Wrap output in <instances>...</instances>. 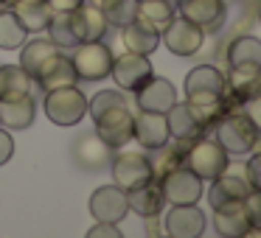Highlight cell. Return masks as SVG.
Returning <instances> with one entry per match:
<instances>
[{
  "label": "cell",
  "mask_w": 261,
  "mask_h": 238,
  "mask_svg": "<svg viewBox=\"0 0 261 238\" xmlns=\"http://www.w3.org/2000/svg\"><path fill=\"white\" fill-rule=\"evenodd\" d=\"M45 115L57 126H76L87 115V98L82 96V90H76V84L48 90L45 93Z\"/></svg>",
  "instance_id": "cell-1"
},
{
  "label": "cell",
  "mask_w": 261,
  "mask_h": 238,
  "mask_svg": "<svg viewBox=\"0 0 261 238\" xmlns=\"http://www.w3.org/2000/svg\"><path fill=\"white\" fill-rule=\"evenodd\" d=\"M225 76L214 68V65H197L191 73L186 76V101L194 107H211L219 104L225 96Z\"/></svg>",
  "instance_id": "cell-2"
},
{
  "label": "cell",
  "mask_w": 261,
  "mask_h": 238,
  "mask_svg": "<svg viewBox=\"0 0 261 238\" xmlns=\"http://www.w3.org/2000/svg\"><path fill=\"white\" fill-rule=\"evenodd\" d=\"M261 132L253 126L247 115H225L216 124V140L227 154H247L255 148Z\"/></svg>",
  "instance_id": "cell-3"
},
{
  "label": "cell",
  "mask_w": 261,
  "mask_h": 238,
  "mask_svg": "<svg viewBox=\"0 0 261 238\" xmlns=\"http://www.w3.org/2000/svg\"><path fill=\"white\" fill-rule=\"evenodd\" d=\"M113 51L104 45L101 40H90V42H82L76 45L73 53V70L79 79L85 81H101L110 76L113 70Z\"/></svg>",
  "instance_id": "cell-4"
},
{
  "label": "cell",
  "mask_w": 261,
  "mask_h": 238,
  "mask_svg": "<svg viewBox=\"0 0 261 238\" xmlns=\"http://www.w3.org/2000/svg\"><path fill=\"white\" fill-rule=\"evenodd\" d=\"M186 165L199 176V180H216L227 168V152L219 146V140H191L186 152Z\"/></svg>",
  "instance_id": "cell-5"
},
{
  "label": "cell",
  "mask_w": 261,
  "mask_h": 238,
  "mask_svg": "<svg viewBox=\"0 0 261 238\" xmlns=\"http://www.w3.org/2000/svg\"><path fill=\"white\" fill-rule=\"evenodd\" d=\"M160 191L169 204H197L202 196V180L182 163L160 176Z\"/></svg>",
  "instance_id": "cell-6"
},
{
  "label": "cell",
  "mask_w": 261,
  "mask_h": 238,
  "mask_svg": "<svg viewBox=\"0 0 261 238\" xmlns=\"http://www.w3.org/2000/svg\"><path fill=\"white\" fill-rule=\"evenodd\" d=\"M93 124H96V135L110 148H121L132 140V112L126 109V104H118V107L98 112L93 118Z\"/></svg>",
  "instance_id": "cell-7"
},
{
  "label": "cell",
  "mask_w": 261,
  "mask_h": 238,
  "mask_svg": "<svg viewBox=\"0 0 261 238\" xmlns=\"http://www.w3.org/2000/svg\"><path fill=\"white\" fill-rule=\"evenodd\" d=\"M163 42H166V48H169L174 56H194V53L202 48V42H205V31L199 28L197 23H191V20H186L180 14V17H171L169 20V25H166L163 31Z\"/></svg>",
  "instance_id": "cell-8"
},
{
  "label": "cell",
  "mask_w": 261,
  "mask_h": 238,
  "mask_svg": "<svg viewBox=\"0 0 261 238\" xmlns=\"http://www.w3.org/2000/svg\"><path fill=\"white\" fill-rule=\"evenodd\" d=\"M154 176L152 160L141 152H121L118 157H113V180L115 185H121L124 191L138 188L143 182H149Z\"/></svg>",
  "instance_id": "cell-9"
},
{
  "label": "cell",
  "mask_w": 261,
  "mask_h": 238,
  "mask_svg": "<svg viewBox=\"0 0 261 238\" xmlns=\"http://www.w3.org/2000/svg\"><path fill=\"white\" fill-rule=\"evenodd\" d=\"M177 12L197 23L205 34H216L227 20L225 0H177Z\"/></svg>",
  "instance_id": "cell-10"
},
{
  "label": "cell",
  "mask_w": 261,
  "mask_h": 238,
  "mask_svg": "<svg viewBox=\"0 0 261 238\" xmlns=\"http://www.w3.org/2000/svg\"><path fill=\"white\" fill-rule=\"evenodd\" d=\"M90 213L96 221H107V224H118L124 216L129 213V202H126V191L121 185H104L96 188L90 196Z\"/></svg>",
  "instance_id": "cell-11"
},
{
  "label": "cell",
  "mask_w": 261,
  "mask_h": 238,
  "mask_svg": "<svg viewBox=\"0 0 261 238\" xmlns=\"http://www.w3.org/2000/svg\"><path fill=\"white\" fill-rule=\"evenodd\" d=\"M166 124H169V137L174 140H197L199 132L205 129V118L199 112V107L194 104H171L166 112Z\"/></svg>",
  "instance_id": "cell-12"
},
{
  "label": "cell",
  "mask_w": 261,
  "mask_h": 238,
  "mask_svg": "<svg viewBox=\"0 0 261 238\" xmlns=\"http://www.w3.org/2000/svg\"><path fill=\"white\" fill-rule=\"evenodd\" d=\"M110 76L115 79V84H118L121 90H138V87L152 76V62H149V56H143V53L126 51L124 56L113 59Z\"/></svg>",
  "instance_id": "cell-13"
},
{
  "label": "cell",
  "mask_w": 261,
  "mask_h": 238,
  "mask_svg": "<svg viewBox=\"0 0 261 238\" xmlns=\"http://www.w3.org/2000/svg\"><path fill=\"white\" fill-rule=\"evenodd\" d=\"M76 70H73V59H68L65 53L54 51L45 62L40 65V70L34 73V81L42 87V90H57V87H68L76 84Z\"/></svg>",
  "instance_id": "cell-14"
},
{
  "label": "cell",
  "mask_w": 261,
  "mask_h": 238,
  "mask_svg": "<svg viewBox=\"0 0 261 238\" xmlns=\"http://www.w3.org/2000/svg\"><path fill=\"white\" fill-rule=\"evenodd\" d=\"M132 137H135L143 148H160L163 143H169L166 115L163 112H146V109L132 115Z\"/></svg>",
  "instance_id": "cell-15"
},
{
  "label": "cell",
  "mask_w": 261,
  "mask_h": 238,
  "mask_svg": "<svg viewBox=\"0 0 261 238\" xmlns=\"http://www.w3.org/2000/svg\"><path fill=\"white\" fill-rule=\"evenodd\" d=\"M205 230V213L197 204H171L166 216V232L171 238H197Z\"/></svg>",
  "instance_id": "cell-16"
},
{
  "label": "cell",
  "mask_w": 261,
  "mask_h": 238,
  "mask_svg": "<svg viewBox=\"0 0 261 238\" xmlns=\"http://www.w3.org/2000/svg\"><path fill=\"white\" fill-rule=\"evenodd\" d=\"M138 107L146 112H169V107L177 101V90L169 79H154L149 76L141 87H138Z\"/></svg>",
  "instance_id": "cell-17"
},
{
  "label": "cell",
  "mask_w": 261,
  "mask_h": 238,
  "mask_svg": "<svg viewBox=\"0 0 261 238\" xmlns=\"http://www.w3.org/2000/svg\"><path fill=\"white\" fill-rule=\"evenodd\" d=\"M211 182H214L211 191H208V204L211 207H222V204H227V202H244V196L253 191L250 182L244 180V174H230L227 168Z\"/></svg>",
  "instance_id": "cell-18"
},
{
  "label": "cell",
  "mask_w": 261,
  "mask_h": 238,
  "mask_svg": "<svg viewBox=\"0 0 261 238\" xmlns=\"http://www.w3.org/2000/svg\"><path fill=\"white\" fill-rule=\"evenodd\" d=\"M214 230L222 238H242L250 232V219L244 202H227L222 207H214Z\"/></svg>",
  "instance_id": "cell-19"
},
{
  "label": "cell",
  "mask_w": 261,
  "mask_h": 238,
  "mask_svg": "<svg viewBox=\"0 0 261 238\" xmlns=\"http://www.w3.org/2000/svg\"><path fill=\"white\" fill-rule=\"evenodd\" d=\"M126 202H129V210H135L138 216L152 219V216H160L166 199H163V191H160V182L152 176V180L143 182V185L129 188V191H126Z\"/></svg>",
  "instance_id": "cell-20"
},
{
  "label": "cell",
  "mask_w": 261,
  "mask_h": 238,
  "mask_svg": "<svg viewBox=\"0 0 261 238\" xmlns=\"http://www.w3.org/2000/svg\"><path fill=\"white\" fill-rule=\"evenodd\" d=\"M121 31H124L126 51H132V53H143V56H149V53L160 45V31L154 28L146 17H141V14H138L129 25H124Z\"/></svg>",
  "instance_id": "cell-21"
},
{
  "label": "cell",
  "mask_w": 261,
  "mask_h": 238,
  "mask_svg": "<svg viewBox=\"0 0 261 238\" xmlns=\"http://www.w3.org/2000/svg\"><path fill=\"white\" fill-rule=\"evenodd\" d=\"M73 157H76V163H79L82 168L98 171V168H104V165L110 163V157H113V154H110L107 143H104L96 132H90V135H82L79 140H76Z\"/></svg>",
  "instance_id": "cell-22"
},
{
  "label": "cell",
  "mask_w": 261,
  "mask_h": 238,
  "mask_svg": "<svg viewBox=\"0 0 261 238\" xmlns=\"http://www.w3.org/2000/svg\"><path fill=\"white\" fill-rule=\"evenodd\" d=\"M45 28L51 31V42L57 48H73V45H82V42H85L79 20H76V9L73 12H54Z\"/></svg>",
  "instance_id": "cell-23"
},
{
  "label": "cell",
  "mask_w": 261,
  "mask_h": 238,
  "mask_svg": "<svg viewBox=\"0 0 261 238\" xmlns=\"http://www.w3.org/2000/svg\"><path fill=\"white\" fill-rule=\"evenodd\" d=\"M34 121V98L17 96V98H0V126L3 129H25Z\"/></svg>",
  "instance_id": "cell-24"
},
{
  "label": "cell",
  "mask_w": 261,
  "mask_h": 238,
  "mask_svg": "<svg viewBox=\"0 0 261 238\" xmlns=\"http://www.w3.org/2000/svg\"><path fill=\"white\" fill-rule=\"evenodd\" d=\"M227 84L236 93L239 98H253L261 93V65H233L230 76H227Z\"/></svg>",
  "instance_id": "cell-25"
},
{
  "label": "cell",
  "mask_w": 261,
  "mask_h": 238,
  "mask_svg": "<svg viewBox=\"0 0 261 238\" xmlns=\"http://www.w3.org/2000/svg\"><path fill=\"white\" fill-rule=\"evenodd\" d=\"M14 17L23 23L25 31H42L51 20V6H48L45 0H17L14 3Z\"/></svg>",
  "instance_id": "cell-26"
},
{
  "label": "cell",
  "mask_w": 261,
  "mask_h": 238,
  "mask_svg": "<svg viewBox=\"0 0 261 238\" xmlns=\"http://www.w3.org/2000/svg\"><path fill=\"white\" fill-rule=\"evenodd\" d=\"M31 84H34V79H31L20 65H3V68H0V98L29 96Z\"/></svg>",
  "instance_id": "cell-27"
},
{
  "label": "cell",
  "mask_w": 261,
  "mask_h": 238,
  "mask_svg": "<svg viewBox=\"0 0 261 238\" xmlns=\"http://www.w3.org/2000/svg\"><path fill=\"white\" fill-rule=\"evenodd\" d=\"M54 51H59V48L51 42V37H48V40H42V37H40V40L23 42V45H20V68L34 79V73L40 70V65L45 62Z\"/></svg>",
  "instance_id": "cell-28"
},
{
  "label": "cell",
  "mask_w": 261,
  "mask_h": 238,
  "mask_svg": "<svg viewBox=\"0 0 261 238\" xmlns=\"http://www.w3.org/2000/svg\"><path fill=\"white\" fill-rule=\"evenodd\" d=\"M76 20H79V28H82L85 42L101 40V37L107 34V28H110L107 17H104V12L98 6H85V3H82V6L76 9Z\"/></svg>",
  "instance_id": "cell-29"
},
{
  "label": "cell",
  "mask_w": 261,
  "mask_h": 238,
  "mask_svg": "<svg viewBox=\"0 0 261 238\" xmlns=\"http://www.w3.org/2000/svg\"><path fill=\"white\" fill-rule=\"evenodd\" d=\"M138 14L146 17L158 31H163L177 14V0H138Z\"/></svg>",
  "instance_id": "cell-30"
},
{
  "label": "cell",
  "mask_w": 261,
  "mask_h": 238,
  "mask_svg": "<svg viewBox=\"0 0 261 238\" xmlns=\"http://www.w3.org/2000/svg\"><path fill=\"white\" fill-rule=\"evenodd\" d=\"M98 9L115 28H124L138 17V0H98Z\"/></svg>",
  "instance_id": "cell-31"
},
{
  "label": "cell",
  "mask_w": 261,
  "mask_h": 238,
  "mask_svg": "<svg viewBox=\"0 0 261 238\" xmlns=\"http://www.w3.org/2000/svg\"><path fill=\"white\" fill-rule=\"evenodd\" d=\"M227 62L233 65H261V42L255 37H239L227 48Z\"/></svg>",
  "instance_id": "cell-32"
},
{
  "label": "cell",
  "mask_w": 261,
  "mask_h": 238,
  "mask_svg": "<svg viewBox=\"0 0 261 238\" xmlns=\"http://www.w3.org/2000/svg\"><path fill=\"white\" fill-rule=\"evenodd\" d=\"M29 31L23 28L17 17L12 12L0 14V51H20V45L25 42Z\"/></svg>",
  "instance_id": "cell-33"
},
{
  "label": "cell",
  "mask_w": 261,
  "mask_h": 238,
  "mask_svg": "<svg viewBox=\"0 0 261 238\" xmlns=\"http://www.w3.org/2000/svg\"><path fill=\"white\" fill-rule=\"evenodd\" d=\"M118 104H126V98L118 90H101L87 101V112H90V118H96L98 112H104L110 107H118Z\"/></svg>",
  "instance_id": "cell-34"
},
{
  "label": "cell",
  "mask_w": 261,
  "mask_h": 238,
  "mask_svg": "<svg viewBox=\"0 0 261 238\" xmlns=\"http://www.w3.org/2000/svg\"><path fill=\"white\" fill-rule=\"evenodd\" d=\"M244 210H247V219L253 230H261V191H250L244 196Z\"/></svg>",
  "instance_id": "cell-35"
},
{
  "label": "cell",
  "mask_w": 261,
  "mask_h": 238,
  "mask_svg": "<svg viewBox=\"0 0 261 238\" xmlns=\"http://www.w3.org/2000/svg\"><path fill=\"white\" fill-rule=\"evenodd\" d=\"M244 180L250 182L253 191H261V152L247 160V165H244Z\"/></svg>",
  "instance_id": "cell-36"
},
{
  "label": "cell",
  "mask_w": 261,
  "mask_h": 238,
  "mask_svg": "<svg viewBox=\"0 0 261 238\" xmlns=\"http://www.w3.org/2000/svg\"><path fill=\"white\" fill-rule=\"evenodd\" d=\"M244 115H247V118L253 121V126L261 132V93L244 101Z\"/></svg>",
  "instance_id": "cell-37"
},
{
  "label": "cell",
  "mask_w": 261,
  "mask_h": 238,
  "mask_svg": "<svg viewBox=\"0 0 261 238\" xmlns=\"http://www.w3.org/2000/svg\"><path fill=\"white\" fill-rule=\"evenodd\" d=\"M87 235H90V238H104V235H110V238H121V230H118L115 224L98 221L96 227H90V230H87Z\"/></svg>",
  "instance_id": "cell-38"
},
{
  "label": "cell",
  "mask_w": 261,
  "mask_h": 238,
  "mask_svg": "<svg viewBox=\"0 0 261 238\" xmlns=\"http://www.w3.org/2000/svg\"><path fill=\"white\" fill-rule=\"evenodd\" d=\"M12 154H14V140H12V135L0 126V165L9 163V160H12Z\"/></svg>",
  "instance_id": "cell-39"
},
{
  "label": "cell",
  "mask_w": 261,
  "mask_h": 238,
  "mask_svg": "<svg viewBox=\"0 0 261 238\" xmlns=\"http://www.w3.org/2000/svg\"><path fill=\"white\" fill-rule=\"evenodd\" d=\"M48 6H51V12H73V9H79L85 0H45Z\"/></svg>",
  "instance_id": "cell-40"
},
{
  "label": "cell",
  "mask_w": 261,
  "mask_h": 238,
  "mask_svg": "<svg viewBox=\"0 0 261 238\" xmlns=\"http://www.w3.org/2000/svg\"><path fill=\"white\" fill-rule=\"evenodd\" d=\"M258 20H261V14H258Z\"/></svg>",
  "instance_id": "cell-41"
}]
</instances>
